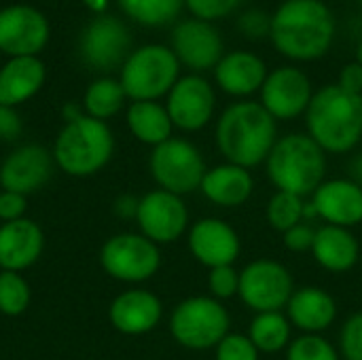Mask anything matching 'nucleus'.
Here are the masks:
<instances>
[{"label": "nucleus", "mask_w": 362, "mask_h": 360, "mask_svg": "<svg viewBox=\"0 0 362 360\" xmlns=\"http://www.w3.org/2000/svg\"><path fill=\"white\" fill-rule=\"evenodd\" d=\"M305 199L286 191H276L265 208V219L269 227L278 233H286L288 229L297 227L299 223H305L303 219Z\"/></svg>", "instance_id": "30"}, {"label": "nucleus", "mask_w": 362, "mask_h": 360, "mask_svg": "<svg viewBox=\"0 0 362 360\" xmlns=\"http://www.w3.org/2000/svg\"><path fill=\"white\" fill-rule=\"evenodd\" d=\"M361 4H362V0H361Z\"/></svg>", "instance_id": "46"}, {"label": "nucleus", "mask_w": 362, "mask_h": 360, "mask_svg": "<svg viewBox=\"0 0 362 360\" xmlns=\"http://www.w3.org/2000/svg\"><path fill=\"white\" fill-rule=\"evenodd\" d=\"M21 134V119L11 106L0 104V140H15Z\"/></svg>", "instance_id": "42"}, {"label": "nucleus", "mask_w": 362, "mask_h": 360, "mask_svg": "<svg viewBox=\"0 0 362 360\" xmlns=\"http://www.w3.org/2000/svg\"><path fill=\"white\" fill-rule=\"evenodd\" d=\"M356 62L362 66V40L361 45H358V49H356Z\"/></svg>", "instance_id": "45"}, {"label": "nucleus", "mask_w": 362, "mask_h": 360, "mask_svg": "<svg viewBox=\"0 0 362 360\" xmlns=\"http://www.w3.org/2000/svg\"><path fill=\"white\" fill-rule=\"evenodd\" d=\"M185 2L197 19L212 21L235 11L242 0H185Z\"/></svg>", "instance_id": "37"}, {"label": "nucleus", "mask_w": 362, "mask_h": 360, "mask_svg": "<svg viewBox=\"0 0 362 360\" xmlns=\"http://www.w3.org/2000/svg\"><path fill=\"white\" fill-rule=\"evenodd\" d=\"M337 85L348 91V93H354V95H362V66L358 62L354 64H348L341 68L339 72V81Z\"/></svg>", "instance_id": "41"}, {"label": "nucleus", "mask_w": 362, "mask_h": 360, "mask_svg": "<svg viewBox=\"0 0 362 360\" xmlns=\"http://www.w3.org/2000/svg\"><path fill=\"white\" fill-rule=\"evenodd\" d=\"M214 79L225 93L244 98L263 87L267 79V68L259 55L250 51H233L223 55V59L216 64Z\"/></svg>", "instance_id": "24"}, {"label": "nucleus", "mask_w": 362, "mask_h": 360, "mask_svg": "<svg viewBox=\"0 0 362 360\" xmlns=\"http://www.w3.org/2000/svg\"><path fill=\"white\" fill-rule=\"evenodd\" d=\"M240 30L246 34V36H250V38H259V36H265V34H269V30H272V17H267L263 11H259V8H250V11H246L242 17H240Z\"/></svg>", "instance_id": "40"}, {"label": "nucleus", "mask_w": 362, "mask_h": 360, "mask_svg": "<svg viewBox=\"0 0 362 360\" xmlns=\"http://www.w3.org/2000/svg\"><path fill=\"white\" fill-rule=\"evenodd\" d=\"M208 291L216 301H227L240 293V272L233 265L208 269Z\"/></svg>", "instance_id": "34"}, {"label": "nucleus", "mask_w": 362, "mask_h": 360, "mask_svg": "<svg viewBox=\"0 0 362 360\" xmlns=\"http://www.w3.org/2000/svg\"><path fill=\"white\" fill-rule=\"evenodd\" d=\"M45 248L42 229L30 221L19 219L0 225V269L2 272H23L32 267Z\"/></svg>", "instance_id": "21"}, {"label": "nucleus", "mask_w": 362, "mask_h": 360, "mask_svg": "<svg viewBox=\"0 0 362 360\" xmlns=\"http://www.w3.org/2000/svg\"><path fill=\"white\" fill-rule=\"evenodd\" d=\"M295 293V280L288 267L276 259L250 261L240 272L238 297L255 314L286 310Z\"/></svg>", "instance_id": "10"}, {"label": "nucleus", "mask_w": 362, "mask_h": 360, "mask_svg": "<svg viewBox=\"0 0 362 360\" xmlns=\"http://www.w3.org/2000/svg\"><path fill=\"white\" fill-rule=\"evenodd\" d=\"M265 170L278 191L305 199L327 180V153L308 134H288L274 144Z\"/></svg>", "instance_id": "4"}, {"label": "nucleus", "mask_w": 362, "mask_h": 360, "mask_svg": "<svg viewBox=\"0 0 362 360\" xmlns=\"http://www.w3.org/2000/svg\"><path fill=\"white\" fill-rule=\"evenodd\" d=\"M129 47V34L125 25L110 17L93 19L81 36V55L95 70H112Z\"/></svg>", "instance_id": "19"}, {"label": "nucleus", "mask_w": 362, "mask_h": 360, "mask_svg": "<svg viewBox=\"0 0 362 360\" xmlns=\"http://www.w3.org/2000/svg\"><path fill=\"white\" fill-rule=\"evenodd\" d=\"M216 360H261V352L250 342L248 335L242 333H229L216 348H214Z\"/></svg>", "instance_id": "35"}, {"label": "nucleus", "mask_w": 362, "mask_h": 360, "mask_svg": "<svg viewBox=\"0 0 362 360\" xmlns=\"http://www.w3.org/2000/svg\"><path fill=\"white\" fill-rule=\"evenodd\" d=\"M112 153L115 136L110 127L89 115L66 123L53 146L55 166L76 178L98 174L110 161Z\"/></svg>", "instance_id": "5"}, {"label": "nucleus", "mask_w": 362, "mask_h": 360, "mask_svg": "<svg viewBox=\"0 0 362 360\" xmlns=\"http://www.w3.org/2000/svg\"><path fill=\"white\" fill-rule=\"evenodd\" d=\"M172 51L185 66L193 70H210L223 59V40L218 32L204 19H189L174 28Z\"/></svg>", "instance_id": "18"}, {"label": "nucleus", "mask_w": 362, "mask_h": 360, "mask_svg": "<svg viewBox=\"0 0 362 360\" xmlns=\"http://www.w3.org/2000/svg\"><path fill=\"white\" fill-rule=\"evenodd\" d=\"M187 244L197 263L208 269L221 265H233L242 252V240L238 231L223 219L206 216L191 225Z\"/></svg>", "instance_id": "14"}, {"label": "nucleus", "mask_w": 362, "mask_h": 360, "mask_svg": "<svg viewBox=\"0 0 362 360\" xmlns=\"http://www.w3.org/2000/svg\"><path fill=\"white\" fill-rule=\"evenodd\" d=\"M49 38V23L32 6L15 4L0 11V51L13 57H34Z\"/></svg>", "instance_id": "16"}, {"label": "nucleus", "mask_w": 362, "mask_h": 360, "mask_svg": "<svg viewBox=\"0 0 362 360\" xmlns=\"http://www.w3.org/2000/svg\"><path fill=\"white\" fill-rule=\"evenodd\" d=\"M310 252L322 269L331 274H346L356 267L361 259V244L352 229L322 225L316 229L314 246Z\"/></svg>", "instance_id": "25"}, {"label": "nucleus", "mask_w": 362, "mask_h": 360, "mask_svg": "<svg viewBox=\"0 0 362 360\" xmlns=\"http://www.w3.org/2000/svg\"><path fill=\"white\" fill-rule=\"evenodd\" d=\"M136 223L140 233L157 246L172 244L189 231V210L180 195L155 189L140 197Z\"/></svg>", "instance_id": "11"}, {"label": "nucleus", "mask_w": 362, "mask_h": 360, "mask_svg": "<svg viewBox=\"0 0 362 360\" xmlns=\"http://www.w3.org/2000/svg\"><path fill=\"white\" fill-rule=\"evenodd\" d=\"M286 316L293 329H299L308 335H322L337 320V301L320 286L295 289Z\"/></svg>", "instance_id": "22"}, {"label": "nucleus", "mask_w": 362, "mask_h": 360, "mask_svg": "<svg viewBox=\"0 0 362 360\" xmlns=\"http://www.w3.org/2000/svg\"><path fill=\"white\" fill-rule=\"evenodd\" d=\"M180 62L172 49L146 45L134 51L121 70V87L134 102H157L178 81Z\"/></svg>", "instance_id": "7"}, {"label": "nucleus", "mask_w": 362, "mask_h": 360, "mask_svg": "<svg viewBox=\"0 0 362 360\" xmlns=\"http://www.w3.org/2000/svg\"><path fill=\"white\" fill-rule=\"evenodd\" d=\"M170 333L187 350H210L231 333V316L223 301L210 295L189 297L172 310Z\"/></svg>", "instance_id": "6"}, {"label": "nucleus", "mask_w": 362, "mask_h": 360, "mask_svg": "<svg viewBox=\"0 0 362 360\" xmlns=\"http://www.w3.org/2000/svg\"><path fill=\"white\" fill-rule=\"evenodd\" d=\"M125 91L121 87V81H112V79H100L93 81L85 93V110L89 117L93 119H110L115 117L125 102Z\"/></svg>", "instance_id": "29"}, {"label": "nucleus", "mask_w": 362, "mask_h": 360, "mask_svg": "<svg viewBox=\"0 0 362 360\" xmlns=\"http://www.w3.org/2000/svg\"><path fill=\"white\" fill-rule=\"evenodd\" d=\"M314 238H316V229L310 223H299L297 227L282 233L284 248L291 252H310L314 246Z\"/></svg>", "instance_id": "38"}, {"label": "nucleus", "mask_w": 362, "mask_h": 360, "mask_svg": "<svg viewBox=\"0 0 362 360\" xmlns=\"http://www.w3.org/2000/svg\"><path fill=\"white\" fill-rule=\"evenodd\" d=\"M140 199L134 195H119L112 204V210L119 219H136Z\"/></svg>", "instance_id": "43"}, {"label": "nucleus", "mask_w": 362, "mask_h": 360, "mask_svg": "<svg viewBox=\"0 0 362 360\" xmlns=\"http://www.w3.org/2000/svg\"><path fill=\"white\" fill-rule=\"evenodd\" d=\"M199 191L214 206L240 208L252 197L255 178H252L250 170L225 161L214 168H208Z\"/></svg>", "instance_id": "23"}, {"label": "nucleus", "mask_w": 362, "mask_h": 360, "mask_svg": "<svg viewBox=\"0 0 362 360\" xmlns=\"http://www.w3.org/2000/svg\"><path fill=\"white\" fill-rule=\"evenodd\" d=\"M350 172H352V180L354 182H358L362 187V155L361 157H356L354 161H352V166H350Z\"/></svg>", "instance_id": "44"}, {"label": "nucleus", "mask_w": 362, "mask_h": 360, "mask_svg": "<svg viewBox=\"0 0 362 360\" xmlns=\"http://www.w3.org/2000/svg\"><path fill=\"white\" fill-rule=\"evenodd\" d=\"M32 301L28 280L17 272H0V312L4 316H21Z\"/></svg>", "instance_id": "32"}, {"label": "nucleus", "mask_w": 362, "mask_h": 360, "mask_svg": "<svg viewBox=\"0 0 362 360\" xmlns=\"http://www.w3.org/2000/svg\"><path fill=\"white\" fill-rule=\"evenodd\" d=\"M28 210V199L25 195L13 193V191H0V221L2 223H13L23 219Z\"/></svg>", "instance_id": "39"}, {"label": "nucleus", "mask_w": 362, "mask_h": 360, "mask_svg": "<svg viewBox=\"0 0 362 360\" xmlns=\"http://www.w3.org/2000/svg\"><path fill=\"white\" fill-rule=\"evenodd\" d=\"M127 127L136 140L155 149L172 138L174 123L159 102H134L127 108Z\"/></svg>", "instance_id": "27"}, {"label": "nucleus", "mask_w": 362, "mask_h": 360, "mask_svg": "<svg viewBox=\"0 0 362 360\" xmlns=\"http://www.w3.org/2000/svg\"><path fill=\"white\" fill-rule=\"evenodd\" d=\"M53 153L40 144H23L15 149L0 166L2 191L30 195L42 189L53 174Z\"/></svg>", "instance_id": "15"}, {"label": "nucleus", "mask_w": 362, "mask_h": 360, "mask_svg": "<svg viewBox=\"0 0 362 360\" xmlns=\"http://www.w3.org/2000/svg\"><path fill=\"white\" fill-rule=\"evenodd\" d=\"M286 360H341V354L327 337L301 333L288 344Z\"/></svg>", "instance_id": "33"}, {"label": "nucleus", "mask_w": 362, "mask_h": 360, "mask_svg": "<svg viewBox=\"0 0 362 360\" xmlns=\"http://www.w3.org/2000/svg\"><path fill=\"white\" fill-rule=\"evenodd\" d=\"M308 136L331 155L350 153L362 142V95L339 85L318 89L305 110Z\"/></svg>", "instance_id": "3"}, {"label": "nucleus", "mask_w": 362, "mask_h": 360, "mask_svg": "<svg viewBox=\"0 0 362 360\" xmlns=\"http://www.w3.org/2000/svg\"><path fill=\"white\" fill-rule=\"evenodd\" d=\"M148 170L159 189L180 197L199 191L208 172L202 151L185 138H170L155 146L148 159Z\"/></svg>", "instance_id": "8"}, {"label": "nucleus", "mask_w": 362, "mask_h": 360, "mask_svg": "<svg viewBox=\"0 0 362 360\" xmlns=\"http://www.w3.org/2000/svg\"><path fill=\"white\" fill-rule=\"evenodd\" d=\"M274 47L291 59L322 57L335 34V19L322 0H286L272 17Z\"/></svg>", "instance_id": "2"}, {"label": "nucleus", "mask_w": 362, "mask_h": 360, "mask_svg": "<svg viewBox=\"0 0 362 360\" xmlns=\"http://www.w3.org/2000/svg\"><path fill=\"white\" fill-rule=\"evenodd\" d=\"M102 269L127 284L151 280L161 267V250L142 233H117L108 238L100 250Z\"/></svg>", "instance_id": "9"}, {"label": "nucleus", "mask_w": 362, "mask_h": 360, "mask_svg": "<svg viewBox=\"0 0 362 360\" xmlns=\"http://www.w3.org/2000/svg\"><path fill=\"white\" fill-rule=\"evenodd\" d=\"M314 98L308 74L295 66H284L267 74L261 87V104L276 121H291L305 115Z\"/></svg>", "instance_id": "12"}, {"label": "nucleus", "mask_w": 362, "mask_h": 360, "mask_svg": "<svg viewBox=\"0 0 362 360\" xmlns=\"http://www.w3.org/2000/svg\"><path fill=\"white\" fill-rule=\"evenodd\" d=\"M339 354L346 360H362V312L352 314L339 333Z\"/></svg>", "instance_id": "36"}, {"label": "nucleus", "mask_w": 362, "mask_h": 360, "mask_svg": "<svg viewBox=\"0 0 362 360\" xmlns=\"http://www.w3.org/2000/svg\"><path fill=\"white\" fill-rule=\"evenodd\" d=\"M45 83V66L36 57H13L0 70V104L17 106L36 95Z\"/></svg>", "instance_id": "26"}, {"label": "nucleus", "mask_w": 362, "mask_h": 360, "mask_svg": "<svg viewBox=\"0 0 362 360\" xmlns=\"http://www.w3.org/2000/svg\"><path fill=\"white\" fill-rule=\"evenodd\" d=\"M327 225L352 229L362 223V187L352 178H329L310 202Z\"/></svg>", "instance_id": "17"}, {"label": "nucleus", "mask_w": 362, "mask_h": 360, "mask_svg": "<svg viewBox=\"0 0 362 360\" xmlns=\"http://www.w3.org/2000/svg\"><path fill=\"white\" fill-rule=\"evenodd\" d=\"M248 337L261 354H276L293 342V325L282 312H263L252 318Z\"/></svg>", "instance_id": "28"}, {"label": "nucleus", "mask_w": 362, "mask_h": 360, "mask_svg": "<svg viewBox=\"0 0 362 360\" xmlns=\"http://www.w3.org/2000/svg\"><path fill=\"white\" fill-rule=\"evenodd\" d=\"M182 2L185 0H119L121 8L129 17L146 25H159L172 21L180 13Z\"/></svg>", "instance_id": "31"}, {"label": "nucleus", "mask_w": 362, "mask_h": 360, "mask_svg": "<svg viewBox=\"0 0 362 360\" xmlns=\"http://www.w3.org/2000/svg\"><path fill=\"white\" fill-rule=\"evenodd\" d=\"M161 316V299L144 289H132L117 295L108 308L110 325L123 335H146L157 329Z\"/></svg>", "instance_id": "20"}, {"label": "nucleus", "mask_w": 362, "mask_h": 360, "mask_svg": "<svg viewBox=\"0 0 362 360\" xmlns=\"http://www.w3.org/2000/svg\"><path fill=\"white\" fill-rule=\"evenodd\" d=\"M214 136L227 163L250 170L267 161L278 142V125L261 102L244 100L225 108Z\"/></svg>", "instance_id": "1"}, {"label": "nucleus", "mask_w": 362, "mask_h": 360, "mask_svg": "<svg viewBox=\"0 0 362 360\" xmlns=\"http://www.w3.org/2000/svg\"><path fill=\"white\" fill-rule=\"evenodd\" d=\"M216 106V95L212 85L195 74L182 76L168 93V115L174 127L182 132H199L204 129Z\"/></svg>", "instance_id": "13"}]
</instances>
